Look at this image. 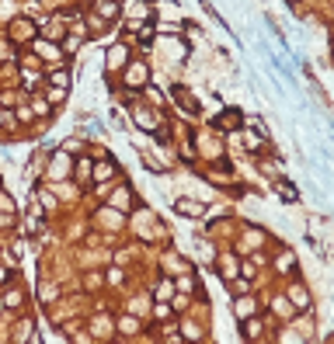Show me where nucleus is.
<instances>
[{
	"label": "nucleus",
	"instance_id": "f03ea898",
	"mask_svg": "<svg viewBox=\"0 0 334 344\" xmlns=\"http://www.w3.org/2000/svg\"><path fill=\"white\" fill-rule=\"evenodd\" d=\"M174 209H178L181 216H202V202H192V198H178Z\"/></svg>",
	"mask_w": 334,
	"mask_h": 344
},
{
	"label": "nucleus",
	"instance_id": "6e6552de",
	"mask_svg": "<svg viewBox=\"0 0 334 344\" xmlns=\"http://www.w3.org/2000/svg\"><path fill=\"white\" fill-rule=\"evenodd\" d=\"M184 337H188V341H199L202 330H199V327H184Z\"/></svg>",
	"mask_w": 334,
	"mask_h": 344
},
{
	"label": "nucleus",
	"instance_id": "0eeeda50",
	"mask_svg": "<svg viewBox=\"0 0 334 344\" xmlns=\"http://www.w3.org/2000/svg\"><path fill=\"white\" fill-rule=\"evenodd\" d=\"M247 149H261V136H254V132H247Z\"/></svg>",
	"mask_w": 334,
	"mask_h": 344
},
{
	"label": "nucleus",
	"instance_id": "1a4fd4ad",
	"mask_svg": "<svg viewBox=\"0 0 334 344\" xmlns=\"http://www.w3.org/2000/svg\"><path fill=\"white\" fill-rule=\"evenodd\" d=\"M101 14H111V18H115V14H119V7H115V4H101Z\"/></svg>",
	"mask_w": 334,
	"mask_h": 344
},
{
	"label": "nucleus",
	"instance_id": "f257e3e1",
	"mask_svg": "<svg viewBox=\"0 0 334 344\" xmlns=\"http://www.w3.org/2000/svg\"><path fill=\"white\" fill-rule=\"evenodd\" d=\"M126 84H129V87H146V66H143V63L129 66V73H126Z\"/></svg>",
	"mask_w": 334,
	"mask_h": 344
},
{
	"label": "nucleus",
	"instance_id": "20e7f679",
	"mask_svg": "<svg viewBox=\"0 0 334 344\" xmlns=\"http://www.w3.org/2000/svg\"><path fill=\"white\" fill-rule=\"evenodd\" d=\"M247 313H251V317L257 313V302H254V299H237V317L244 320Z\"/></svg>",
	"mask_w": 334,
	"mask_h": 344
},
{
	"label": "nucleus",
	"instance_id": "7ed1b4c3",
	"mask_svg": "<svg viewBox=\"0 0 334 344\" xmlns=\"http://www.w3.org/2000/svg\"><path fill=\"white\" fill-rule=\"evenodd\" d=\"M11 35H14V38H25V35L31 38V35H35V25H31V21H14V25H11Z\"/></svg>",
	"mask_w": 334,
	"mask_h": 344
},
{
	"label": "nucleus",
	"instance_id": "39448f33",
	"mask_svg": "<svg viewBox=\"0 0 334 344\" xmlns=\"http://www.w3.org/2000/svg\"><path fill=\"white\" fill-rule=\"evenodd\" d=\"M122 59H126V49H122V46H115V49L108 52V70H111V66H122Z\"/></svg>",
	"mask_w": 334,
	"mask_h": 344
},
{
	"label": "nucleus",
	"instance_id": "423d86ee",
	"mask_svg": "<svg viewBox=\"0 0 334 344\" xmlns=\"http://www.w3.org/2000/svg\"><path fill=\"white\" fill-rule=\"evenodd\" d=\"M39 52H42L46 59H59V49H52V46H46V42H39Z\"/></svg>",
	"mask_w": 334,
	"mask_h": 344
}]
</instances>
